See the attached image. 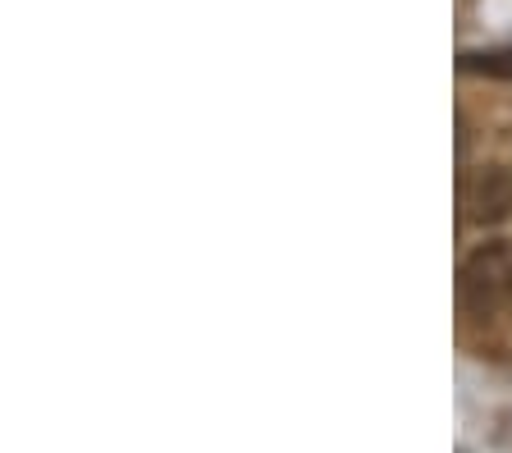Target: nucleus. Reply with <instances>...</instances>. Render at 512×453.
<instances>
[{
    "label": "nucleus",
    "instance_id": "nucleus-3",
    "mask_svg": "<svg viewBox=\"0 0 512 453\" xmlns=\"http://www.w3.org/2000/svg\"><path fill=\"white\" fill-rule=\"evenodd\" d=\"M458 65L467 69V74L512 78V46H494V51H462Z\"/></svg>",
    "mask_w": 512,
    "mask_h": 453
},
{
    "label": "nucleus",
    "instance_id": "nucleus-2",
    "mask_svg": "<svg viewBox=\"0 0 512 453\" xmlns=\"http://www.w3.org/2000/svg\"><path fill=\"white\" fill-rule=\"evenodd\" d=\"M462 206H467L471 225H503L512 216V170L508 165H480L462 184Z\"/></svg>",
    "mask_w": 512,
    "mask_h": 453
},
{
    "label": "nucleus",
    "instance_id": "nucleus-4",
    "mask_svg": "<svg viewBox=\"0 0 512 453\" xmlns=\"http://www.w3.org/2000/svg\"><path fill=\"white\" fill-rule=\"evenodd\" d=\"M508 312H512V280H508Z\"/></svg>",
    "mask_w": 512,
    "mask_h": 453
},
{
    "label": "nucleus",
    "instance_id": "nucleus-1",
    "mask_svg": "<svg viewBox=\"0 0 512 453\" xmlns=\"http://www.w3.org/2000/svg\"><path fill=\"white\" fill-rule=\"evenodd\" d=\"M508 280H512V248L503 238L480 243V248L462 261V275H458L462 307H467L471 316H494V307L508 302Z\"/></svg>",
    "mask_w": 512,
    "mask_h": 453
}]
</instances>
